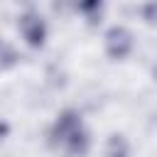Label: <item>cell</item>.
<instances>
[{"mask_svg": "<svg viewBox=\"0 0 157 157\" xmlns=\"http://www.w3.org/2000/svg\"><path fill=\"white\" fill-rule=\"evenodd\" d=\"M15 59H17V54H15V49L7 44V42H2L0 39V66H7V64H15Z\"/></svg>", "mask_w": 157, "mask_h": 157, "instance_id": "obj_4", "label": "cell"}, {"mask_svg": "<svg viewBox=\"0 0 157 157\" xmlns=\"http://www.w3.org/2000/svg\"><path fill=\"white\" fill-rule=\"evenodd\" d=\"M155 76H157V69H155Z\"/></svg>", "mask_w": 157, "mask_h": 157, "instance_id": "obj_6", "label": "cell"}, {"mask_svg": "<svg viewBox=\"0 0 157 157\" xmlns=\"http://www.w3.org/2000/svg\"><path fill=\"white\" fill-rule=\"evenodd\" d=\"M132 49V34L125 27H110L105 32V52L110 59H123Z\"/></svg>", "mask_w": 157, "mask_h": 157, "instance_id": "obj_1", "label": "cell"}, {"mask_svg": "<svg viewBox=\"0 0 157 157\" xmlns=\"http://www.w3.org/2000/svg\"><path fill=\"white\" fill-rule=\"evenodd\" d=\"M5 135H7V125H5L2 120H0V142L5 140Z\"/></svg>", "mask_w": 157, "mask_h": 157, "instance_id": "obj_5", "label": "cell"}, {"mask_svg": "<svg viewBox=\"0 0 157 157\" xmlns=\"http://www.w3.org/2000/svg\"><path fill=\"white\" fill-rule=\"evenodd\" d=\"M108 157H128V145L120 135H113L108 142Z\"/></svg>", "mask_w": 157, "mask_h": 157, "instance_id": "obj_3", "label": "cell"}, {"mask_svg": "<svg viewBox=\"0 0 157 157\" xmlns=\"http://www.w3.org/2000/svg\"><path fill=\"white\" fill-rule=\"evenodd\" d=\"M20 32H22V37H25L27 44L39 47V44L44 42V32H47V29H44V22H42L39 15L27 12V15L20 17Z\"/></svg>", "mask_w": 157, "mask_h": 157, "instance_id": "obj_2", "label": "cell"}]
</instances>
